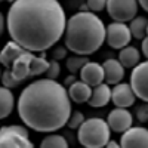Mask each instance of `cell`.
I'll list each match as a JSON object with an SVG mask.
<instances>
[{
	"mask_svg": "<svg viewBox=\"0 0 148 148\" xmlns=\"http://www.w3.org/2000/svg\"><path fill=\"white\" fill-rule=\"evenodd\" d=\"M147 27H148V19L145 16H136L129 24L130 34L136 40H144L147 37Z\"/></svg>",
	"mask_w": 148,
	"mask_h": 148,
	"instance_id": "ffe728a7",
	"label": "cell"
},
{
	"mask_svg": "<svg viewBox=\"0 0 148 148\" xmlns=\"http://www.w3.org/2000/svg\"><path fill=\"white\" fill-rule=\"evenodd\" d=\"M139 3L138 0H107V12L116 22H130L136 18Z\"/></svg>",
	"mask_w": 148,
	"mask_h": 148,
	"instance_id": "8992f818",
	"label": "cell"
},
{
	"mask_svg": "<svg viewBox=\"0 0 148 148\" xmlns=\"http://www.w3.org/2000/svg\"><path fill=\"white\" fill-rule=\"evenodd\" d=\"M111 101L117 108H129L135 104L136 96L133 93L130 83H119L111 89Z\"/></svg>",
	"mask_w": 148,
	"mask_h": 148,
	"instance_id": "8fae6325",
	"label": "cell"
},
{
	"mask_svg": "<svg viewBox=\"0 0 148 148\" xmlns=\"http://www.w3.org/2000/svg\"><path fill=\"white\" fill-rule=\"evenodd\" d=\"M0 148H34L27 126L8 125L0 127Z\"/></svg>",
	"mask_w": 148,
	"mask_h": 148,
	"instance_id": "5b68a950",
	"label": "cell"
},
{
	"mask_svg": "<svg viewBox=\"0 0 148 148\" xmlns=\"http://www.w3.org/2000/svg\"><path fill=\"white\" fill-rule=\"evenodd\" d=\"M104 68V76H105V83L108 86H116L119 83H121L123 77H125V67L120 64L119 59L110 58L107 61H104L102 64Z\"/></svg>",
	"mask_w": 148,
	"mask_h": 148,
	"instance_id": "4fadbf2b",
	"label": "cell"
},
{
	"mask_svg": "<svg viewBox=\"0 0 148 148\" xmlns=\"http://www.w3.org/2000/svg\"><path fill=\"white\" fill-rule=\"evenodd\" d=\"M121 148H148V129L144 126H132L121 133Z\"/></svg>",
	"mask_w": 148,
	"mask_h": 148,
	"instance_id": "30bf717a",
	"label": "cell"
},
{
	"mask_svg": "<svg viewBox=\"0 0 148 148\" xmlns=\"http://www.w3.org/2000/svg\"><path fill=\"white\" fill-rule=\"evenodd\" d=\"M67 90H68L70 99L76 104L88 102L90 99V95H92V88L82 80H77L76 83H73Z\"/></svg>",
	"mask_w": 148,
	"mask_h": 148,
	"instance_id": "e0dca14e",
	"label": "cell"
},
{
	"mask_svg": "<svg viewBox=\"0 0 148 148\" xmlns=\"http://www.w3.org/2000/svg\"><path fill=\"white\" fill-rule=\"evenodd\" d=\"M49 67V61L39 55V56H34L31 61V65H30V77H37V76H42L47 71Z\"/></svg>",
	"mask_w": 148,
	"mask_h": 148,
	"instance_id": "603a6c76",
	"label": "cell"
},
{
	"mask_svg": "<svg viewBox=\"0 0 148 148\" xmlns=\"http://www.w3.org/2000/svg\"><path fill=\"white\" fill-rule=\"evenodd\" d=\"M15 108V96L10 89L0 86V120H3L12 114Z\"/></svg>",
	"mask_w": 148,
	"mask_h": 148,
	"instance_id": "ac0fdd59",
	"label": "cell"
},
{
	"mask_svg": "<svg viewBox=\"0 0 148 148\" xmlns=\"http://www.w3.org/2000/svg\"><path fill=\"white\" fill-rule=\"evenodd\" d=\"M76 82H77V77H76V74H70V76H67V77L64 79V83H62V84H64L65 88L68 89L70 86H71L73 83H76Z\"/></svg>",
	"mask_w": 148,
	"mask_h": 148,
	"instance_id": "f546056e",
	"label": "cell"
},
{
	"mask_svg": "<svg viewBox=\"0 0 148 148\" xmlns=\"http://www.w3.org/2000/svg\"><path fill=\"white\" fill-rule=\"evenodd\" d=\"M24 52H25V49L21 47L18 43L12 42V40L8 42L2 47V51H0V65H3L5 68H10L12 64L15 62V59Z\"/></svg>",
	"mask_w": 148,
	"mask_h": 148,
	"instance_id": "2e32d148",
	"label": "cell"
},
{
	"mask_svg": "<svg viewBox=\"0 0 148 148\" xmlns=\"http://www.w3.org/2000/svg\"><path fill=\"white\" fill-rule=\"evenodd\" d=\"M2 2H10V3H14L15 0H0V3H2Z\"/></svg>",
	"mask_w": 148,
	"mask_h": 148,
	"instance_id": "e575fe53",
	"label": "cell"
},
{
	"mask_svg": "<svg viewBox=\"0 0 148 148\" xmlns=\"http://www.w3.org/2000/svg\"><path fill=\"white\" fill-rule=\"evenodd\" d=\"M138 3L145 12H148V0H138Z\"/></svg>",
	"mask_w": 148,
	"mask_h": 148,
	"instance_id": "836d02e7",
	"label": "cell"
},
{
	"mask_svg": "<svg viewBox=\"0 0 148 148\" xmlns=\"http://www.w3.org/2000/svg\"><path fill=\"white\" fill-rule=\"evenodd\" d=\"M135 113H136V119L141 123H147L148 121V102H144V104L138 105Z\"/></svg>",
	"mask_w": 148,
	"mask_h": 148,
	"instance_id": "83f0119b",
	"label": "cell"
},
{
	"mask_svg": "<svg viewBox=\"0 0 148 148\" xmlns=\"http://www.w3.org/2000/svg\"><path fill=\"white\" fill-rule=\"evenodd\" d=\"M5 27H6V19H5V15L0 12V37L5 33Z\"/></svg>",
	"mask_w": 148,
	"mask_h": 148,
	"instance_id": "4dcf8cb0",
	"label": "cell"
},
{
	"mask_svg": "<svg viewBox=\"0 0 148 148\" xmlns=\"http://www.w3.org/2000/svg\"><path fill=\"white\" fill-rule=\"evenodd\" d=\"M130 86L135 96L144 102H148V59L132 68Z\"/></svg>",
	"mask_w": 148,
	"mask_h": 148,
	"instance_id": "ba28073f",
	"label": "cell"
},
{
	"mask_svg": "<svg viewBox=\"0 0 148 148\" xmlns=\"http://www.w3.org/2000/svg\"><path fill=\"white\" fill-rule=\"evenodd\" d=\"M132 40V34L129 30V25H126L125 22H116L113 21L108 24L105 28V42L111 49H117L121 51L123 47L129 46Z\"/></svg>",
	"mask_w": 148,
	"mask_h": 148,
	"instance_id": "52a82bcc",
	"label": "cell"
},
{
	"mask_svg": "<svg viewBox=\"0 0 148 148\" xmlns=\"http://www.w3.org/2000/svg\"><path fill=\"white\" fill-rule=\"evenodd\" d=\"M86 5H88L89 12L96 14V12H101L107 8V0H88Z\"/></svg>",
	"mask_w": 148,
	"mask_h": 148,
	"instance_id": "4316f807",
	"label": "cell"
},
{
	"mask_svg": "<svg viewBox=\"0 0 148 148\" xmlns=\"http://www.w3.org/2000/svg\"><path fill=\"white\" fill-rule=\"evenodd\" d=\"M105 25L93 12H82L71 15L65 27V47L74 55L89 56L95 53L105 42Z\"/></svg>",
	"mask_w": 148,
	"mask_h": 148,
	"instance_id": "3957f363",
	"label": "cell"
},
{
	"mask_svg": "<svg viewBox=\"0 0 148 148\" xmlns=\"http://www.w3.org/2000/svg\"><path fill=\"white\" fill-rule=\"evenodd\" d=\"M2 73H3V71H2V70H0V79H2Z\"/></svg>",
	"mask_w": 148,
	"mask_h": 148,
	"instance_id": "d590c367",
	"label": "cell"
},
{
	"mask_svg": "<svg viewBox=\"0 0 148 148\" xmlns=\"http://www.w3.org/2000/svg\"><path fill=\"white\" fill-rule=\"evenodd\" d=\"M65 10L58 0H15L6 27L12 42L28 52H45L59 42L67 27Z\"/></svg>",
	"mask_w": 148,
	"mask_h": 148,
	"instance_id": "6da1fadb",
	"label": "cell"
},
{
	"mask_svg": "<svg viewBox=\"0 0 148 148\" xmlns=\"http://www.w3.org/2000/svg\"><path fill=\"white\" fill-rule=\"evenodd\" d=\"M67 53H68V49L65 46H53L51 55H52V59L61 61V59H65L67 58Z\"/></svg>",
	"mask_w": 148,
	"mask_h": 148,
	"instance_id": "f1b7e54d",
	"label": "cell"
},
{
	"mask_svg": "<svg viewBox=\"0 0 148 148\" xmlns=\"http://www.w3.org/2000/svg\"><path fill=\"white\" fill-rule=\"evenodd\" d=\"M107 123L110 129L116 133H125L133 125V116L127 108H114L108 113Z\"/></svg>",
	"mask_w": 148,
	"mask_h": 148,
	"instance_id": "9c48e42d",
	"label": "cell"
},
{
	"mask_svg": "<svg viewBox=\"0 0 148 148\" xmlns=\"http://www.w3.org/2000/svg\"><path fill=\"white\" fill-rule=\"evenodd\" d=\"M39 148H68V142L62 135L58 133H49L40 142Z\"/></svg>",
	"mask_w": 148,
	"mask_h": 148,
	"instance_id": "44dd1931",
	"label": "cell"
},
{
	"mask_svg": "<svg viewBox=\"0 0 148 148\" xmlns=\"http://www.w3.org/2000/svg\"><path fill=\"white\" fill-rule=\"evenodd\" d=\"M84 114L82 113V111H73L71 113V116H70V119H68V121H67V126L70 127V129H73V130H79V127L84 123Z\"/></svg>",
	"mask_w": 148,
	"mask_h": 148,
	"instance_id": "cb8c5ba5",
	"label": "cell"
},
{
	"mask_svg": "<svg viewBox=\"0 0 148 148\" xmlns=\"http://www.w3.org/2000/svg\"><path fill=\"white\" fill-rule=\"evenodd\" d=\"M36 55L33 52H28L25 51L22 55H19L16 59H15V62L12 64L10 67V71L12 74H14V77L22 83L24 80H27L30 77V65H31V61Z\"/></svg>",
	"mask_w": 148,
	"mask_h": 148,
	"instance_id": "5bb4252c",
	"label": "cell"
},
{
	"mask_svg": "<svg viewBox=\"0 0 148 148\" xmlns=\"http://www.w3.org/2000/svg\"><path fill=\"white\" fill-rule=\"evenodd\" d=\"M141 49H142V53H144V56L148 59V39L145 37V39L142 40V45H141Z\"/></svg>",
	"mask_w": 148,
	"mask_h": 148,
	"instance_id": "1f68e13d",
	"label": "cell"
},
{
	"mask_svg": "<svg viewBox=\"0 0 148 148\" xmlns=\"http://www.w3.org/2000/svg\"><path fill=\"white\" fill-rule=\"evenodd\" d=\"M105 148H121V145H120V142H116V141L110 139V142L105 145Z\"/></svg>",
	"mask_w": 148,
	"mask_h": 148,
	"instance_id": "d6a6232c",
	"label": "cell"
},
{
	"mask_svg": "<svg viewBox=\"0 0 148 148\" xmlns=\"http://www.w3.org/2000/svg\"><path fill=\"white\" fill-rule=\"evenodd\" d=\"M147 39H148V27H147Z\"/></svg>",
	"mask_w": 148,
	"mask_h": 148,
	"instance_id": "8d00e7d4",
	"label": "cell"
},
{
	"mask_svg": "<svg viewBox=\"0 0 148 148\" xmlns=\"http://www.w3.org/2000/svg\"><path fill=\"white\" fill-rule=\"evenodd\" d=\"M89 62L88 56H82V55H73V56H68L65 59V67L67 70L71 73V74H77L82 71V68Z\"/></svg>",
	"mask_w": 148,
	"mask_h": 148,
	"instance_id": "7402d4cb",
	"label": "cell"
},
{
	"mask_svg": "<svg viewBox=\"0 0 148 148\" xmlns=\"http://www.w3.org/2000/svg\"><path fill=\"white\" fill-rule=\"evenodd\" d=\"M79 74H80V80L84 82L86 84H89L90 88H95V86L101 84L105 80L102 65L99 62H95V61H89Z\"/></svg>",
	"mask_w": 148,
	"mask_h": 148,
	"instance_id": "7c38bea8",
	"label": "cell"
},
{
	"mask_svg": "<svg viewBox=\"0 0 148 148\" xmlns=\"http://www.w3.org/2000/svg\"><path fill=\"white\" fill-rule=\"evenodd\" d=\"M71 113L68 90L56 80H34L22 89L18 98V116L34 132L53 133L62 129Z\"/></svg>",
	"mask_w": 148,
	"mask_h": 148,
	"instance_id": "7a4b0ae2",
	"label": "cell"
},
{
	"mask_svg": "<svg viewBox=\"0 0 148 148\" xmlns=\"http://www.w3.org/2000/svg\"><path fill=\"white\" fill-rule=\"evenodd\" d=\"M59 74H61V65H59V61L49 59V67H47V71L45 73V79L56 80V77H59Z\"/></svg>",
	"mask_w": 148,
	"mask_h": 148,
	"instance_id": "484cf974",
	"label": "cell"
},
{
	"mask_svg": "<svg viewBox=\"0 0 148 148\" xmlns=\"http://www.w3.org/2000/svg\"><path fill=\"white\" fill-rule=\"evenodd\" d=\"M0 82H2V84L5 86V88H8V89H14V88H16V86L19 84V82L14 77L10 68H5V71L2 73V79H0Z\"/></svg>",
	"mask_w": 148,
	"mask_h": 148,
	"instance_id": "d4e9b609",
	"label": "cell"
},
{
	"mask_svg": "<svg viewBox=\"0 0 148 148\" xmlns=\"http://www.w3.org/2000/svg\"><path fill=\"white\" fill-rule=\"evenodd\" d=\"M111 101V88L107 83H101L92 88V95L90 99L88 101V104L92 108H102L105 105H108V102Z\"/></svg>",
	"mask_w": 148,
	"mask_h": 148,
	"instance_id": "9a60e30c",
	"label": "cell"
},
{
	"mask_svg": "<svg viewBox=\"0 0 148 148\" xmlns=\"http://www.w3.org/2000/svg\"><path fill=\"white\" fill-rule=\"evenodd\" d=\"M119 61L125 68H133L141 62V52L133 46H126L119 52Z\"/></svg>",
	"mask_w": 148,
	"mask_h": 148,
	"instance_id": "d6986e66",
	"label": "cell"
},
{
	"mask_svg": "<svg viewBox=\"0 0 148 148\" xmlns=\"http://www.w3.org/2000/svg\"><path fill=\"white\" fill-rule=\"evenodd\" d=\"M111 129L101 117L86 119L77 130V139L83 148H105L110 142Z\"/></svg>",
	"mask_w": 148,
	"mask_h": 148,
	"instance_id": "277c9868",
	"label": "cell"
}]
</instances>
